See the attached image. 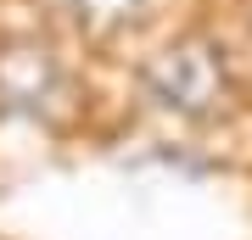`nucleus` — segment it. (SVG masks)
<instances>
[{
	"label": "nucleus",
	"mask_w": 252,
	"mask_h": 240,
	"mask_svg": "<svg viewBox=\"0 0 252 240\" xmlns=\"http://www.w3.org/2000/svg\"><path fill=\"white\" fill-rule=\"evenodd\" d=\"M67 95V73L39 39H6L0 45V112H51Z\"/></svg>",
	"instance_id": "2"
},
{
	"label": "nucleus",
	"mask_w": 252,
	"mask_h": 240,
	"mask_svg": "<svg viewBox=\"0 0 252 240\" xmlns=\"http://www.w3.org/2000/svg\"><path fill=\"white\" fill-rule=\"evenodd\" d=\"M62 17L79 28V34H118V28H129L146 11V0H51Z\"/></svg>",
	"instance_id": "3"
},
{
	"label": "nucleus",
	"mask_w": 252,
	"mask_h": 240,
	"mask_svg": "<svg viewBox=\"0 0 252 240\" xmlns=\"http://www.w3.org/2000/svg\"><path fill=\"white\" fill-rule=\"evenodd\" d=\"M146 89H152L157 107L168 112H185V117H202L224 101V73H219V56L207 45L185 39V45H168L152 67H146Z\"/></svg>",
	"instance_id": "1"
}]
</instances>
